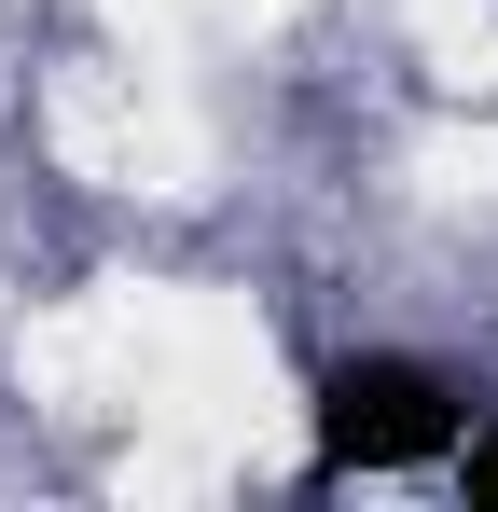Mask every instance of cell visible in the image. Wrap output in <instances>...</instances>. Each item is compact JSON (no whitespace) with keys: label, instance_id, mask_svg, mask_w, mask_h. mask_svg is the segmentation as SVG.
I'll return each mask as SVG.
<instances>
[{"label":"cell","instance_id":"6da1fadb","mask_svg":"<svg viewBox=\"0 0 498 512\" xmlns=\"http://www.w3.org/2000/svg\"><path fill=\"white\" fill-rule=\"evenodd\" d=\"M443 443H457L443 360H332L319 374V471H415Z\"/></svg>","mask_w":498,"mask_h":512},{"label":"cell","instance_id":"7a4b0ae2","mask_svg":"<svg viewBox=\"0 0 498 512\" xmlns=\"http://www.w3.org/2000/svg\"><path fill=\"white\" fill-rule=\"evenodd\" d=\"M457 485H471V512H498V429L471 443V457H457Z\"/></svg>","mask_w":498,"mask_h":512}]
</instances>
